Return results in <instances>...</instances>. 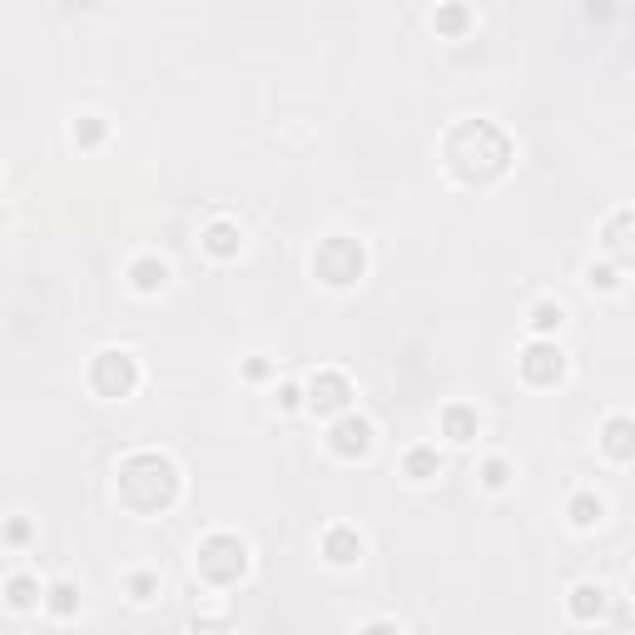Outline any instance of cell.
I'll use <instances>...</instances> for the list:
<instances>
[{
  "instance_id": "11",
  "label": "cell",
  "mask_w": 635,
  "mask_h": 635,
  "mask_svg": "<svg viewBox=\"0 0 635 635\" xmlns=\"http://www.w3.org/2000/svg\"><path fill=\"white\" fill-rule=\"evenodd\" d=\"M477 432H482V422H477V412H472V407L452 402V407L442 412V437H447V442L467 447V442H477Z\"/></svg>"
},
{
  "instance_id": "14",
  "label": "cell",
  "mask_w": 635,
  "mask_h": 635,
  "mask_svg": "<svg viewBox=\"0 0 635 635\" xmlns=\"http://www.w3.org/2000/svg\"><path fill=\"white\" fill-rule=\"evenodd\" d=\"M402 472H407L412 482H432V477H442V457H437V447H412V452L402 457Z\"/></svg>"
},
{
  "instance_id": "3",
  "label": "cell",
  "mask_w": 635,
  "mask_h": 635,
  "mask_svg": "<svg viewBox=\"0 0 635 635\" xmlns=\"http://www.w3.org/2000/svg\"><path fill=\"white\" fill-rule=\"evenodd\" d=\"M194 566H199V576H204L209 586H234V581H244V571H249V546H244L234 531H214V536L199 541Z\"/></svg>"
},
{
  "instance_id": "8",
  "label": "cell",
  "mask_w": 635,
  "mask_h": 635,
  "mask_svg": "<svg viewBox=\"0 0 635 635\" xmlns=\"http://www.w3.org/2000/svg\"><path fill=\"white\" fill-rule=\"evenodd\" d=\"M328 447L338 452V457H368L373 452V422L363 417V412H343L338 422H333V432H328Z\"/></svg>"
},
{
  "instance_id": "25",
  "label": "cell",
  "mask_w": 635,
  "mask_h": 635,
  "mask_svg": "<svg viewBox=\"0 0 635 635\" xmlns=\"http://www.w3.org/2000/svg\"><path fill=\"white\" fill-rule=\"evenodd\" d=\"M507 482H511V467L502 457H487V462H482V487H487V492H502Z\"/></svg>"
},
{
  "instance_id": "23",
  "label": "cell",
  "mask_w": 635,
  "mask_h": 635,
  "mask_svg": "<svg viewBox=\"0 0 635 635\" xmlns=\"http://www.w3.org/2000/svg\"><path fill=\"white\" fill-rule=\"evenodd\" d=\"M154 596H159V576H154V571H134V576H129V601L149 606Z\"/></svg>"
},
{
  "instance_id": "17",
  "label": "cell",
  "mask_w": 635,
  "mask_h": 635,
  "mask_svg": "<svg viewBox=\"0 0 635 635\" xmlns=\"http://www.w3.org/2000/svg\"><path fill=\"white\" fill-rule=\"evenodd\" d=\"M566 511H571V526L591 531V526H601V516H606V502H601V497H591V492H576Z\"/></svg>"
},
{
  "instance_id": "22",
  "label": "cell",
  "mask_w": 635,
  "mask_h": 635,
  "mask_svg": "<svg viewBox=\"0 0 635 635\" xmlns=\"http://www.w3.org/2000/svg\"><path fill=\"white\" fill-rule=\"evenodd\" d=\"M432 25L447 30V35H462V30L472 25V10H467V5H442V10L432 15Z\"/></svg>"
},
{
  "instance_id": "24",
  "label": "cell",
  "mask_w": 635,
  "mask_h": 635,
  "mask_svg": "<svg viewBox=\"0 0 635 635\" xmlns=\"http://www.w3.org/2000/svg\"><path fill=\"white\" fill-rule=\"evenodd\" d=\"M621 278H626V268H616V263H591V273H586V283L591 288H621Z\"/></svg>"
},
{
  "instance_id": "26",
  "label": "cell",
  "mask_w": 635,
  "mask_h": 635,
  "mask_svg": "<svg viewBox=\"0 0 635 635\" xmlns=\"http://www.w3.org/2000/svg\"><path fill=\"white\" fill-rule=\"evenodd\" d=\"M30 536H35V526H30L25 516H10V521H5V541H10V546H25Z\"/></svg>"
},
{
  "instance_id": "16",
  "label": "cell",
  "mask_w": 635,
  "mask_h": 635,
  "mask_svg": "<svg viewBox=\"0 0 635 635\" xmlns=\"http://www.w3.org/2000/svg\"><path fill=\"white\" fill-rule=\"evenodd\" d=\"M606 452H611L616 462H631V452H635L631 417H611V422H606Z\"/></svg>"
},
{
  "instance_id": "13",
  "label": "cell",
  "mask_w": 635,
  "mask_h": 635,
  "mask_svg": "<svg viewBox=\"0 0 635 635\" xmlns=\"http://www.w3.org/2000/svg\"><path fill=\"white\" fill-rule=\"evenodd\" d=\"M40 601H45V596H40V581H35V576L20 571V576L5 581V606H10V611H35Z\"/></svg>"
},
{
  "instance_id": "20",
  "label": "cell",
  "mask_w": 635,
  "mask_h": 635,
  "mask_svg": "<svg viewBox=\"0 0 635 635\" xmlns=\"http://www.w3.org/2000/svg\"><path fill=\"white\" fill-rule=\"evenodd\" d=\"M561 323H566V308H561V303H551V298H546V303H536V308H531V333H536V338L556 333Z\"/></svg>"
},
{
  "instance_id": "10",
  "label": "cell",
  "mask_w": 635,
  "mask_h": 635,
  "mask_svg": "<svg viewBox=\"0 0 635 635\" xmlns=\"http://www.w3.org/2000/svg\"><path fill=\"white\" fill-rule=\"evenodd\" d=\"M323 556H328L333 566H353V561L363 556V536H358L353 526H328V536H323Z\"/></svg>"
},
{
  "instance_id": "18",
  "label": "cell",
  "mask_w": 635,
  "mask_h": 635,
  "mask_svg": "<svg viewBox=\"0 0 635 635\" xmlns=\"http://www.w3.org/2000/svg\"><path fill=\"white\" fill-rule=\"evenodd\" d=\"M45 606H50V611H55L60 621H70V616L80 611V591H75L70 581H55V586L45 591Z\"/></svg>"
},
{
  "instance_id": "5",
  "label": "cell",
  "mask_w": 635,
  "mask_h": 635,
  "mask_svg": "<svg viewBox=\"0 0 635 635\" xmlns=\"http://www.w3.org/2000/svg\"><path fill=\"white\" fill-rule=\"evenodd\" d=\"M90 387H95L100 397H129V392L139 387V363H134V353H125V348L95 353V363H90Z\"/></svg>"
},
{
  "instance_id": "6",
  "label": "cell",
  "mask_w": 635,
  "mask_h": 635,
  "mask_svg": "<svg viewBox=\"0 0 635 635\" xmlns=\"http://www.w3.org/2000/svg\"><path fill=\"white\" fill-rule=\"evenodd\" d=\"M516 368H521V378L531 382V387H551V382H561V373H566V353L551 338H536V343L521 348Z\"/></svg>"
},
{
  "instance_id": "29",
  "label": "cell",
  "mask_w": 635,
  "mask_h": 635,
  "mask_svg": "<svg viewBox=\"0 0 635 635\" xmlns=\"http://www.w3.org/2000/svg\"><path fill=\"white\" fill-rule=\"evenodd\" d=\"M358 635H402V631H397L392 621H368V626H363Z\"/></svg>"
},
{
  "instance_id": "21",
  "label": "cell",
  "mask_w": 635,
  "mask_h": 635,
  "mask_svg": "<svg viewBox=\"0 0 635 635\" xmlns=\"http://www.w3.org/2000/svg\"><path fill=\"white\" fill-rule=\"evenodd\" d=\"M105 134H110V125H105L100 115H80V120L70 125V139H75L80 149H95V144H100Z\"/></svg>"
},
{
  "instance_id": "19",
  "label": "cell",
  "mask_w": 635,
  "mask_h": 635,
  "mask_svg": "<svg viewBox=\"0 0 635 635\" xmlns=\"http://www.w3.org/2000/svg\"><path fill=\"white\" fill-rule=\"evenodd\" d=\"M626 229H631V209H621V214L611 219V229H606V244H611V254H616V268H626V263H631V244H626Z\"/></svg>"
},
{
  "instance_id": "15",
  "label": "cell",
  "mask_w": 635,
  "mask_h": 635,
  "mask_svg": "<svg viewBox=\"0 0 635 635\" xmlns=\"http://www.w3.org/2000/svg\"><path fill=\"white\" fill-rule=\"evenodd\" d=\"M164 278H169L164 258H134V268H129V283H134L139 293H159Z\"/></svg>"
},
{
  "instance_id": "2",
  "label": "cell",
  "mask_w": 635,
  "mask_h": 635,
  "mask_svg": "<svg viewBox=\"0 0 635 635\" xmlns=\"http://www.w3.org/2000/svg\"><path fill=\"white\" fill-rule=\"evenodd\" d=\"M120 497L125 507L144 511V516L169 511L179 497V467L164 452H129L120 462Z\"/></svg>"
},
{
  "instance_id": "1",
  "label": "cell",
  "mask_w": 635,
  "mask_h": 635,
  "mask_svg": "<svg viewBox=\"0 0 635 635\" xmlns=\"http://www.w3.org/2000/svg\"><path fill=\"white\" fill-rule=\"evenodd\" d=\"M511 164V139L492 120H462L447 134V169L462 184H492Z\"/></svg>"
},
{
  "instance_id": "7",
  "label": "cell",
  "mask_w": 635,
  "mask_h": 635,
  "mask_svg": "<svg viewBox=\"0 0 635 635\" xmlns=\"http://www.w3.org/2000/svg\"><path fill=\"white\" fill-rule=\"evenodd\" d=\"M303 402H308L318 417H343V412H348V402H353V382L343 378V373H333V368H323V373H313V378H308Z\"/></svg>"
},
{
  "instance_id": "12",
  "label": "cell",
  "mask_w": 635,
  "mask_h": 635,
  "mask_svg": "<svg viewBox=\"0 0 635 635\" xmlns=\"http://www.w3.org/2000/svg\"><path fill=\"white\" fill-rule=\"evenodd\" d=\"M204 254L209 258H239V249H244V239H239V224H229V219H214L209 229H204Z\"/></svg>"
},
{
  "instance_id": "28",
  "label": "cell",
  "mask_w": 635,
  "mask_h": 635,
  "mask_svg": "<svg viewBox=\"0 0 635 635\" xmlns=\"http://www.w3.org/2000/svg\"><path fill=\"white\" fill-rule=\"evenodd\" d=\"M268 373H273V363H268V358H249V363H244V378H249V382H263Z\"/></svg>"
},
{
  "instance_id": "9",
  "label": "cell",
  "mask_w": 635,
  "mask_h": 635,
  "mask_svg": "<svg viewBox=\"0 0 635 635\" xmlns=\"http://www.w3.org/2000/svg\"><path fill=\"white\" fill-rule=\"evenodd\" d=\"M566 611H571V621L591 626V621L606 611V586H596V581H581V586H571V596H566Z\"/></svg>"
},
{
  "instance_id": "4",
  "label": "cell",
  "mask_w": 635,
  "mask_h": 635,
  "mask_svg": "<svg viewBox=\"0 0 635 635\" xmlns=\"http://www.w3.org/2000/svg\"><path fill=\"white\" fill-rule=\"evenodd\" d=\"M313 273H318V283H328V288H353V283L368 273V249H363L358 239L333 234V239H323V244L313 249Z\"/></svg>"
},
{
  "instance_id": "27",
  "label": "cell",
  "mask_w": 635,
  "mask_h": 635,
  "mask_svg": "<svg viewBox=\"0 0 635 635\" xmlns=\"http://www.w3.org/2000/svg\"><path fill=\"white\" fill-rule=\"evenodd\" d=\"M278 407H283V412L303 407V387H298V382H283V387H278Z\"/></svg>"
}]
</instances>
